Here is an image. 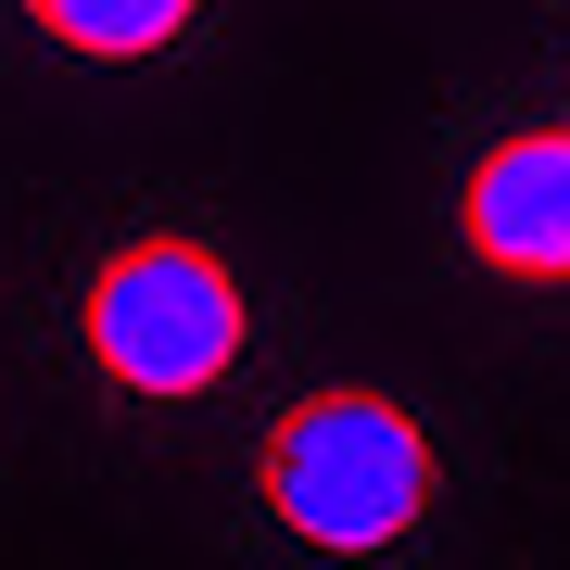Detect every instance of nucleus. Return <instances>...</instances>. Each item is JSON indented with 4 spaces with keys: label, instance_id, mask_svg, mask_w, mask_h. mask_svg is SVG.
<instances>
[{
    "label": "nucleus",
    "instance_id": "f257e3e1",
    "mask_svg": "<svg viewBox=\"0 0 570 570\" xmlns=\"http://www.w3.org/2000/svg\"><path fill=\"white\" fill-rule=\"evenodd\" d=\"M254 482H266V508H279V532H305L330 558H381V546H406L419 508H431V444H419V419L393 406V393L343 381V393H305V406L266 431Z\"/></svg>",
    "mask_w": 570,
    "mask_h": 570
},
{
    "label": "nucleus",
    "instance_id": "f03ea898",
    "mask_svg": "<svg viewBox=\"0 0 570 570\" xmlns=\"http://www.w3.org/2000/svg\"><path fill=\"white\" fill-rule=\"evenodd\" d=\"M254 317H242V279L178 242V228H153V242L102 254V279H89V367H102L115 393H153V406H178V393H216L228 367H242Z\"/></svg>",
    "mask_w": 570,
    "mask_h": 570
},
{
    "label": "nucleus",
    "instance_id": "7ed1b4c3",
    "mask_svg": "<svg viewBox=\"0 0 570 570\" xmlns=\"http://www.w3.org/2000/svg\"><path fill=\"white\" fill-rule=\"evenodd\" d=\"M456 228L494 279H570V127H520L469 165Z\"/></svg>",
    "mask_w": 570,
    "mask_h": 570
},
{
    "label": "nucleus",
    "instance_id": "20e7f679",
    "mask_svg": "<svg viewBox=\"0 0 570 570\" xmlns=\"http://www.w3.org/2000/svg\"><path fill=\"white\" fill-rule=\"evenodd\" d=\"M26 13H39L63 51H89V63H140V51L178 39L204 0H26Z\"/></svg>",
    "mask_w": 570,
    "mask_h": 570
}]
</instances>
